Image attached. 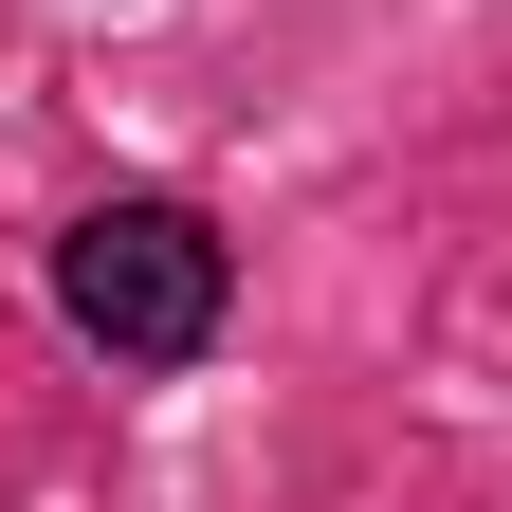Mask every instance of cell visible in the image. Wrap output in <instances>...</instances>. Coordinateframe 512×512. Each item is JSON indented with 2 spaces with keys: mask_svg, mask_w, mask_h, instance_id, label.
I'll use <instances>...</instances> for the list:
<instances>
[{
  "mask_svg": "<svg viewBox=\"0 0 512 512\" xmlns=\"http://www.w3.org/2000/svg\"><path fill=\"white\" fill-rule=\"evenodd\" d=\"M55 311H74L110 366H202L220 311H238V256H220L202 202H92L55 238Z\"/></svg>",
  "mask_w": 512,
  "mask_h": 512,
  "instance_id": "1",
  "label": "cell"
}]
</instances>
